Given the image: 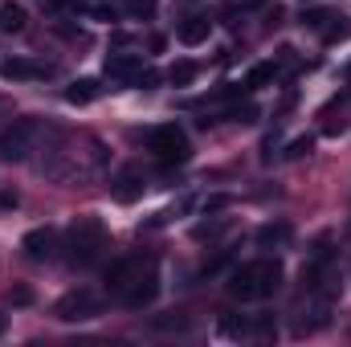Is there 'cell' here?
<instances>
[{
  "mask_svg": "<svg viewBox=\"0 0 351 347\" xmlns=\"http://www.w3.org/2000/svg\"><path fill=\"white\" fill-rule=\"evenodd\" d=\"M45 70L37 66V62H25V58H8L4 66H0V78L4 82H33V78H41Z\"/></svg>",
  "mask_w": 351,
  "mask_h": 347,
  "instance_id": "10",
  "label": "cell"
},
{
  "mask_svg": "<svg viewBox=\"0 0 351 347\" xmlns=\"http://www.w3.org/2000/svg\"><path fill=\"white\" fill-rule=\"evenodd\" d=\"M156 82H160V74H156V70H139V74H135V86H143V90H152Z\"/></svg>",
  "mask_w": 351,
  "mask_h": 347,
  "instance_id": "25",
  "label": "cell"
},
{
  "mask_svg": "<svg viewBox=\"0 0 351 347\" xmlns=\"http://www.w3.org/2000/svg\"><path fill=\"white\" fill-rule=\"evenodd\" d=\"M278 286H282V261H245L229 270V282H225L233 298H269Z\"/></svg>",
  "mask_w": 351,
  "mask_h": 347,
  "instance_id": "1",
  "label": "cell"
},
{
  "mask_svg": "<svg viewBox=\"0 0 351 347\" xmlns=\"http://www.w3.org/2000/svg\"><path fill=\"white\" fill-rule=\"evenodd\" d=\"M254 241H258V250H282L290 241V225L286 221H269V225H262L254 233Z\"/></svg>",
  "mask_w": 351,
  "mask_h": 347,
  "instance_id": "11",
  "label": "cell"
},
{
  "mask_svg": "<svg viewBox=\"0 0 351 347\" xmlns=\"http://www.w3.org/2000/svg\"><path fill=\"white\" fill-rule=\"evenodd\" d=\"M152 327H156V331H184V327H188V315H180V311L160 315V319H152Z\"/></svg>",
  "mask_w": 351,
  "mask_h": 347,
  "instance_id": "19",
  "label": "cell"
},
{
  "mask_svg": "<svg viewBox=\"0 0 351 347\" xmlns=\"http://www.w3.org/2000/svg\"><path fill=\"white\" fill-rule=\"evenodd\" d=\"M53 246H58V233H53L49 225H45V229H29L25 241H21L25 258H33V261H49L53 258Z\"/></svg>",
  "mask_w": 351,
  "mask_h": 347,
  "instance_id": "7",
  "label": "cell"
},
{
  "mask_svg": "<svg viewBox=\"0 0 351 347\" xmlns=\"http://www.w3.org/2000/svg\"><path fill=\"white\" fill-rule=\"evenodd\" d=\"M49 12H66V8H78V0H45Z\"/></svg>",
  "mask_w": 351,
  "mask_h": 347,
  "instance_id": "26",
  "label": "cell"
},
{
  "mask_svg": "<svg viewBox=\"0 0 351 347\" xmlns=\"http://www.w3.org/2000/svg\"><path fill=\"white\" fill-rule=\"evenodd\" d=\"M147 152H152L160 164H184V160H188V135H184V127H176V123L156 127V131L147 135Z\"/></svg>",
  "mask_w": 351,
  "mask_h": 347,
  "instance_id": "3",
  "label": "cell"
},
{
  "mask_svg": "<svg viewBox=\"0 0 351 347\" xmlns=\"http://www.w3.org/2000/svg\"><path fill=\"white\" fill-rule=\"evenodd\" d=\"M33 135H37V123H29V119H16L12 127H4V131H0V160H12V164L25 160Z\"/></svg>",
  "mask_w": 351,
  "mask_h": 347,
  "instance_id": "5",
  "label": "cell"
},
{
  "mask_svg": "<svg viewBox=\"0 0 351 347\" xmlns=\"http://www.w3.org/2000/svg\"><path fill=\"white\" fill-rule=\"evenodd\" d=\"M156 294H160V274H156V265H147L143 274L135 270V278L123 286V307L143 311V307H152V302H156Z\"/></svg>",
  "mask_w": 351,
  "mask_h": 347,
  "instance_id": "4",
  "label": "cell"
},
{
  "mask_svg": "<svg viewBox=\"0 0 351 347\" xmlns=\"http://www.w3.org/2000/svg\"><path fill=\"white\" fill-rule=\"evenodd\" d=\"M331 16H335V12H327V8H306V12H302V25H306V29H323Z\"/></svg>",
  "mask_w": 351,
  "mask_h": 347,
  "instance_id": "21",
  "label": "cell"
},
{
  "mask_svg": "<svg viewBox=\"0 0 351 347\" xmlns=\"http://www.w3.org/2000/svg\"><path fill=\"white\" fill-rule=\"evenodd\" d=\"M274 78H278V62H258V66L250 70L245 86H265V82H274Z\"/></svg>",
  "mask_w": 351,
  "mask_h": 347,
  "instance_id": "18",
  "label": "cell"
},
{
  "mask_svg": "<svg viewBox=\"0 0 351 347\" xmlns=\"http://www.w3.org/2000/svg\"><path fill=\"white\" fill-rule=\"evenodd\" d=\"M66 250H70V261L74 265H90L102 250V221L94 217H78L66 233Z\"/></svg>",
  "mask_w": 351,
  "mask_h": 347,
  "instance_id": "2",
  "label": "cell"
},
{
  "mask_svg": "<svg viewBox=\"0 0 351 347\" xmlns=\"http://www.w3.org/2000/svg\"><path fill=\"white\" fill-rule=\"evenodd\" d=\"M319 33H323V41H327V45H335V41H343V37L351 33V25H348V16H331Z\"/></svg>",
  "mask_w": 351,
  "mask_h": 347,
  "instance_id": "16",
  "label": "cell"
},
{
  "mask_svg": "<svg viewBox=\"0 0 351 347\" xmlns=\"http://www.w3.org/2000/svg\"><path fill=\"white\" fill-rule=\"evenodd\" d=\"M143 70V62L135 53H110L106 58V78H119V82H135V74Z\"/></svg>",
  "mask_w": 351,
  "mask_h": 347,
  "instance_id": "9",
  "label": "cell"
},
{
  "mask_svg": "<svg viewBox=\"0 0 351 347\" xmlns=\"http://www.w3.org/2000/svg\"><path fill=\"white\" fill-rule=\"evenodd\" d=\"M98 311V298L90 294V290H70L58 307H53V315L62 319V323H78V319H90Z\"/></svg>",
  "mask_w": 351,
  "mask_h": 347,
  "instance_id": "6",
  "label": "cell"
},
{
  "mask_svg": "<svg viewBox=\"0 0 351 347\" xmlns=\"http://www.w3.org/2000/svg\"><path fill=\"white\" fill-rule=\"evenodd\" d=\"M98 82H94V78H78V82H70V86H66V102H74V106H86V102H94V98H98Z\"/></svg>",
  "mask_w": 351,
  "mask_h": 347,
  "instance_id": "14",
  "label": "cell"
},
{
  "mask_svg": "<svg viewBox=\"0 0 351 347\" xmlns=\"http://www.w3.org/2000/svg\"><path fill=\"white\" fill-rule=\"evenodd\" d=\"M25 29V8L21 4H0V33H21Z\"/></svg>",
  "mask_w": 351,
  "mask_h": 347,
  "instance_id": "15",
  "label": "cell"
},
{
  "mask_svg": "<svg viewBox=\"0 0 351 347\" xmlns=\"http://www.w3.org/2000/svg\"><path fill=\"white\" fill-rule=\"evenodd\" d=\"M110 192H114V200H123V204L139 200V196H143V172H139V168H123V172L114 176Z\"/></svg>",
  "mask_w": 351,
  "mask_h": 347,
  "instance_id": "8",
  "label": "cell"
},
{
  "mask_svg": "<svg viewBox=\"0 0 351 347\" xmlns=\"http://www.w3.org/2000/svg\"><path fill=\"white\" fill-rule=\"evenodd\" d=\"M8 302H12V307H29V302H33V290H29V286H12V290H8Z\"/></svg>",
  "mask_w": 351,
  "mask_h": 347,
  "instance_id": "24",
  "label": "cell"
},
{
  "mask_svg": "<svg viewBox=\"0 0 351 347\" xmlns=\"http://www.w3.org/2000/svg\"><path fill=\"white\" fill-rule=\"evenodd\" d=\"M208 33H213L208 16H188V21L180 25V33H176V37H180L184 45H204V41H208Z\"/></svg>",
  "mask_w": 351,
  "mask_h": 347,
  "instance_id": "13",
  "label": "cell"
},
{
  "mask_svg": "<svg viewBox=\"0 0 351 347\" xmlns=\"http://www.w3.org/2000/svg\"><path fill=\"white\" fill-rule=\"evenodd\" d=\"M311 147H315V139L302 135V139H294V143L286 147V160H302V156H311Z\"/></svg>",
  "mask_w": 351,
  "mask_h": 347,
  "instance_id": "23",
  "label": "cell"
},
{
  "mask_svg": "<svg viewBox=\"0 0 351 347\" xmlns=\"http://www.w3.org/2000/svg\"><path fill=\"white\" fill-rule=\"evenodd\" d=\"M229 204V196H208L204 200V213H217V208H225Z\"/></svg>",
  "mask_w": 351,
  "mask_h": 347,
  "instance_id": "27",
  "label": "cell"
},
{
  "mask_svg": "<svg viewBox=\"0 0 351 347\" xmlns=\"http://www.w3.org/2000/svg\"><path fill=\"white\" fill-rule=\"evenodd\" d=\"M0 208H16V192H0Z\"/></svg>",
  "mask_w": 351,
  "mask_h": 347,
  "instance_id": "28",
  "label": "cell"
},
{
  "mask_svg": "<svg viewBox=\"0 0 351 347\" xmlns=\"http://www.w3.org/2000/svg\"><path fill=\"white\" fill-rule=\"evenodd\" d=\"M135 270H139V258H114L106 265V286H110V290H123V286L135 278Z\"/></svg>",
  "mask_w": 351,
  "mask_h": 347,
  "instance_id": "12",
  "label": "cell"
},
{
  "mask_svg": "<svg viewBox=\"0 0 351 347\" xmlns=\"http://www.w3.org/2000/svg\"><path fill=\"white\" fill-rule=\"evenodd\" d=\"M0 331H4V319H0Z\"/></svg>",
  "mask_w": 351,
  "mask_h": 347,
  "instance_id": "29",
  "label": "cell"
},
{
  "mask_svg": "<svg viewBox=\"0 0 351 347\" xmlns=\"http://www.w3.org/2000/svg\"><path fill=\"white\" fill-rule=\"evenodd\" d=\"M168 82L172 86H192L196 82V62H176L172 70H168Z\"/></svg>",
  "mask_w": 351,
  "mask_h": 347,
  "instance_id": "17",
  "label": "cell"
},
{
  "mask_svg": "<svg viewBox=\"0 0 351 347\" xmlns=\"http://www.w3.org/2000/svg\"><path fill=\"white\" fill-rule=\"evenodd\" d=\"M225 119H233V123H258V106L254 102H237Z\"/></svg>",
  "mask_w": 351,
  "mask_h": 347,
  "instance_id": "20",
  "label": "cell"
},
{
  "mask_svg": "<svg viewBox=\"0 0 351 347\" xmlns=\"http://www.w3.org/2000/svg\"><path fill=\"white\" fill-rule=\"evenodd\" d=\"M156 8H160V0H127V12L131 16H143V21L156 16Z\"/></svg>",
  "mask_w": 351,
  "mask_h": 347,
  "instance_id": "22",
  "label": "cell"
}]
</instances>
